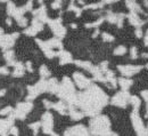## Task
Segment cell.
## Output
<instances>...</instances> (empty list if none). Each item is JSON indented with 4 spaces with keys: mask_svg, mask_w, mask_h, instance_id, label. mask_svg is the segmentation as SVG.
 <instances>
[{
    "mask_svg": "<svg viewBox=\"0 0 148 136\" xmlns=\"http://www.w3.org/2000/svg\"><path fill=\"white\" fill-rule=\"evenodd\" d=\"M130 98H131V97H130V95L128 94V92H127V90H123V92L117 93L115 96L113 97L112 103H113L114 105H116V106L123 108V106L127 105V103L130 101Z\"/></svg>",
    "mask_w": 148,
    "mask_h": 136,
    "instance_id": "5",
    "label": "cell"
},
{
    "mask_svg": "<svg viewBox=\"0 0 148 136\" xmlns=\"http://www.w3.org/2000/svg\"><path fill=\"white\" fill-rule=\"evenodd\" d=\"M9 133H10L12 135H14V136H18V129H17V127L13 126V127L9 129Z\"/></svg>",
    "mask_w": 148,
    "mask_h": 136,
    "instance_id": "18",
    "label": "cell"
},
{
    "mask_svg": "<svg viewBox=\"0 0 148 136\" xmlns=\"http://www.w3.org/2000/svg\"><path fill=\"white\" fill-rule=\"evenodd\" d=\"M40 126H41V124H40V122H34V124H31V125H30V128H31V129H33L34 134H37L38 130H39V128H40Z\"/></svg>",
    "mask_w": 148,
    "mask_h": 136,
    "instance_id": "16",
    "label": "cell"
},
{
    "mask_svg": "<svg viewBox=\"0 0 148 136\" xmlns=\"http://www.w3.org/2000/svg\"><path fill=\"white\" fill-rule=\"evenodd\" d=\"M125 52H127V48H125L124 46H119V47L114 50V54H115V55H123V54H125Z\"/></svg>",
    "mask_w": 148,
    "mask_h": 136,
    "instance_id": "14",
    "label": "cell"
},
{
    "mask_svg": "<svg viewBox=\"0 0 148 136\" xmlns=\"http://www.w3.org/2000/svg\"><path fill=\"white\" fill-rule=\"evenodd\" d=\"M14 72H13V76L16 78L18 77H22L23 75H24V71H25V68H24V65L21 63V62H16V64L14 65Z\"/></svg>",
    "mask_w": 148,
    "mask_h": 136,
    "instance_id": "9",
    "label": "cell"
},
{
    "mask_svg": "<svg viewBox=\"0 0 148 136\" xmlns=\"http://www.w3.org/2000/svg\"><path fill=\"white\" fill-rule=\"evenodd\" d=\"M131 57L137 58V48H136V47H133V48L131 49Z\"/></svg>",
    "mask_w": 148,
    "mask_h": 136,
    "instance_id": "19",
    "label": "cell"
},
{
    "mask_svg": "<svg viewBox=\"0 0 148 136\" xmlns=\"http://www.w3.org/2000/svg\"><path fill=\"white\" fill-rule=\"evenodd\" d=\"M115 1H119V0H103L104 3H111V2H115Z\"/></svg>",
    "mask_w": 148,
    "mask_h": 136,
    "instance_id": "21",
    "label": "cell"
},
{
    "mask_svg": "<svg viewBox=\"0 0 148 136\" xmlns=\"http://www.w3.org/2000/svg\"><path fill=\"white\" fill-rule=\"evenodd\" d=\"M62 19H49L48 21V24L50 25V29L51 31L54 32L56 37H64L65 33H66V30L65 28L62 25Z\"/></svg>",
    "mask_w": 148,
    "mask_h": 136,
    "instance_id": "3",
    "label": "cell"
},
{
    "mask_svg": "<svg viewBox=\"0 0 148 136\" xmlns=\"http://www.w3.org/2000/svg\"><path fill=\"white\" fill-rule=\"evenodd\" d=\"M120 70V72L127 77L132 76L134 73H137L139 70H140V66H133V65H120L117 68Z\"/></svg>",
    "mask_w": 148,
    "mask_h": 136,
    "instance_id": "7",
    "label": "cell"
},
{
    "mask_svg": "<svg viewBox=\"0 0 148 136\" xmlns=\"http://www.w3.org/2000/svg\"><path fill=\"white\" fill-rule=\"evenodd\" d=\"M53 124H54V119H53V115L50 112H45L42 115V120H41V127L45 134L51 136H58L53 132Z\"/></svg>",
    "mask_w": 148,
    "mask_h": 136,
    "instance_id": "1",
    "label": "cell"
},
{
    "mask_svg": "<svg viewBox=\"0 0 148 136\" xmlns=\"http://www.w3.org/2000/svg\"><path fill=\"white\" fill-rule=\"evenodd\" d=\"M39 71H40V75H41L42 78H47L50 76V72H49V70H48V68H47L46 65H42Z\"/></svg>",
    "mask_w": 148,
    "mask_h": 136,
    "instance_id": "12",
    "label": "cell"
},
{
    "mask_svg": "<svg viewBox=\"0 0 148 136\" xmlns=\"http://www.w3.org/2000/svg\"><path fill=\"white\" fill-rule=\"evenodd\" d=\"M70 116H71V118L74 119V120H80V119L83 118V113L76 111L75 109H71V110H70Z\"/></svg>",
    "mask_w": 148,
    "mask_h": 136,
    "instance_id": "10",
    "label": "cell"
},
{
    "mask_svg": "<svg viewBox=\"0 0 148 136\" xmlns=\"http://www.w3.org/2000/svg\"><path fill=\"white\" fill-rule=\"evenodd\" d=\"M18 38V33L16 32V33H13V35H2L1 37H0V47L2 48V49H8V48H10L13 45H14V42H15V40Z\"/></svg>",
    "mask_w": 148,
    "mask_h": 136,
    "instance_id": "4",
    "label": "cell"
},
{
    "mask_svg": "<svg viewBox=\"0 0 148 136\" xmlns=\"http://www.w3.org/2000/svg\"><path fill=\"white\" fill-rule=\"evenodd\" d=\"M26 68H27V70H29L30 72H33V69H32V65H31V62H27V63H26Z\"/></svg>",
    "mask_w": 148,
    "mask_h": 136,
    "instance_id": "20",
    "label": "cell"
},
{
    "mask_svg": "<svg viewBox=\"0 0 148 136\" xmlns=\"http://www.w3.org/2000/svg\"><path fill=\"white\" fill-rule=\"evenodd\" d=\"M6 94V89H0V96H3Z\"/></svg>",
    "mask_w": 148,
    "mask_h": 136,
    "instance_id": "22",
    "label": "cell"
},
{
    "mask_svg": "<svg viewBox=\"0 0 148 136\" xmlns=\"http://www.w3.org/2000/svg\"><path fill=\"white\" fill-rule=\"evenodd\" d=\"M32 110V103L30 102H23L17 104V106L15 108V110L13 111V115L17 119H25V117L27 116V113Z\"/></svg>",
    "mask_w": 148,
    "mask_h": 136,
    "instance_id": "2",
    "label": "cell"
},
{
    "mask_svg": "<svg viewBox=\"0 0 148 136\" xmlns=\"http://www.w3.org/2000/svg\"><path fill=\"white\" fill-rule=\"evenodd\" d=\"M3 1H8V0H0V2H3Z\"/></svg>",
    "mask_w": 148,
    "mask_h": 136,
    "instance_id": "24",
    "label": "cell"
},
{
    "mask_svg": "<svg viewBox=\"0 0 148 136\" xmlns=\"http://www.w3.org/2000/svg\"><path fill=\"white\" fill-rule=\"evenodd\" d=\"M38 1H39L40 3H42V1H43V0H38Z\"/></svg>",
    "mask_w": 148,
    "mask_h": 136,
    "instance_id": "23",
    "label": "cell"
},
{
    "mask_svg": "<svg viewBox=\"0 0 148 136\" xmlns=\"http://www.w3.org/2000/svg\"><path fill=\"white\" fill-rule=\"evenodd\" d=\"M119 82H120V85L122 86L123 90H127L130 86L132 85V81H131V80H125V79H120Z\"/></svg>",
    "mask_w": 148,
    "mask_h": 136,
    "instance_id": "11",
    "label": "cell"
},
{
    "mask_svg": "<svg viewBox=\"0 0 148 136\" xmlns=\"http://www.w3.org/2000/svg\"><path fill=\"white\" fill-rule=\"evenodd\" d=\"M103 39H104L105 41H113V40H114V37L111 36V35H108V33H103Z\"/></svg>",
    "mask_w": 148,
    "mask_h": 136,
    "instance_id": "17",
    "label": "cell"
},
{
    "mask_svg": "<svg viewBox=\"0 0 148 136\" xmlns=\"http://www.w3.org/2000/svg\"><path fill=\"white\" fill-rule=\"evenodd\" d=\"M12 111H14V110H13V108L7 106V108H5V109H2V110L0 111V115H1V116H7V115H9Z\"/></svg>",
    "mask_w": 148,
    "mask_h": 136,
    "instance_id": "15",
    "label": "cell"
},
{
    "mask_svg": "<svg viewBox=\"0 0 148 136\" xmlns=\"http://www.w3.org/2000/svg\"><path fill=\"white\" fill-rule=\"evenodd\" d=\"M73 78L75 84H76V86L79 88H81V89H84V88L89 87V85H90V80L86 77V76H83L82 73H80V72L74 73Z\"/></svg>",
    "mask_w": 148,
    "mask_h": 136,
    "instance_id": "6",
    "label": "cell"
},
{
    "mask_svg": "<svg viewBox=\"0 0 148 136\" xmlns=\"http://www.w3.org/2000/svg\"><path fill=\"white\" fill-rule=\"evenodd\" d=\"M72 1H73V0H72Z\"/></svg>",
    "mask_w": 148,
    "mask_h": 136,
    "instance_id": "25",
    "label": "cell"
},
{
    "mask_svg": "<svg viewBox=\"0 0 148 136\" xmlns=\"http://www.w3.org/2000/svg\"><path fill=\"white\" fill-rule=\"evenodd\" d=\"M67 9H69V10H71V12H74L76 16H80V15H81V9H80L79 7H76V6H74L73 3H71V5L69 6V8H67Z\"/></svg>",
    "mask_w": 148,
    "mask_h": 136,
    "instance_id": "13",
    "label": "cell"
},
{
    "mask_svg": "<svg viewBox=\"0 0 148 136\" xmlns=\"http://www.w3.org/2000/svg\"><path fill=\"white\" fill-rule=\"evenodd\" d=\"M58 56H59V61H60V64H67V63H71L72 62V55L67 52H59L58 53Z\"/></svg>",
    "mask_w": 148,
    "mask_h": 136,
    "instance_id": "8",
    "label": "cell"
}]
</instances>
